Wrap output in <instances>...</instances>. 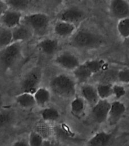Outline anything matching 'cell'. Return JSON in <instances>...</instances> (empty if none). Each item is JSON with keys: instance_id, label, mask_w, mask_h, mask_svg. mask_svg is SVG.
<instances>
[{"instance_id": "cell-25", "label": "cell", "mask_w": 129, "mask_h": 146, "mask_svg": "<svg viewBox=\"0 0 129 146\" xmlns=\"http://www.w3.org/2000/svg\"><path fill=\"white\" fill-rule=\"evenodd\" d=\"M5 2L9 5V9L23 11L28 8L31 0H6Z\"/></svg>"}, {"instance_id": "cell-9", "label": "cell", "mask_w": 129, "mask_h": 146, "mask_svg": "<svg viewBox=\"0 0 129 146\" xmlns=\"http://www.w3.org/2000/svg\"><path fill=\"white\" fill-rule=\"evenodd\" d=\"M110 11L118 20L129 17V2L127 0H110Z\"/></svg>"}, {"instance_id": "cell-6", "label": "cell", "mask_w": 129, "mask_h": 146, "mask_svg": "<svg viewBox=\"0 0 129 146\" xmlns=\"http://www.w3.org/2000/svg\"><path fill=\"white\" fill-rule=\"evenodd\" d=\"M111 103L108 99H100L96 105L92 107V117L98 124L106 123L108 120Z\"/></svg>"}, {"instance_id": "cell-4", "label": "cell", "mask_w": 129, "mask_h": 146, "mask_svg": "<svg viewBox=\"0 0 129 146\" xmlns=\"http://www.w3.org/2000/svg\"><path fill=\"white\" fill-rule=\"evenodd\" d=\"M22 45L21 42H13L9 46L2 49L1 61L5 69H9L15 64L21 56Z\"/></svg>"}, {"instance_id": "cell-8", "label": "cell", "mask_w": 129, "mask_h": 146, "mask_svg": "<svg viewBox=\"0 0 129 146\" xmlns=\"http://www.w3.org/2000/svg\"><path fill=\"white\" fill-rule=\"evenodd\" d=\"M59 18L61 21H65L75 24L84 20L85 13L78 7H69L64 9L63 11L59 13Z\"/></svg>"}, {"instance_id": "cell-18", "label": "cell", "mask_w": 129, "mask_h": 146, "mask_svg": "<svg viewBox=\"0 0 129 146\" xmlns=\"http://www.w3.org/2000/svg\"><path fill=\"white\" fill-rule=\"evenodd\" d=\"M15 101L20 107L25 109L31 108L37 105L33 94L26 92H23L21 94L16 96Z\"/></svg>"}, {"instance_id": "cell-24", "label": "cell", "mask_w": 129, "mask_h": 146, "mask_svg": "<svg viewBox=\"0 0 129 146\" xmlns=\"http://www.w3.org/2000/svg\"><path fill=\"white\" fill-rule=\"evenodd\" d=\"M96 90L98 92L99 97L101 99H108L113 96V90L112 86L108 83H100L96 86Z\"/></svg>"}, {"instance_id": "cell-5", "label": "cell", "mask_w": 129, "mask_h": 146, "mask_svg": "<svg viewBox=\"0 0 129 146\" xmlns=\"http://www.w3.org/2000/svg\"><path fill=\"white\" fill-rule=\"evenodd\" d=\"M42 78L41 69L34 68L26 74L22 79L21 83V89L23 92L34 93L38 89Z\"/></svg>"}, {"instance_id": "cell-10", "label": "cell", "mask_w": 129, "mask_h": 146, "mask_svg": "<svg viewBox=\"0 0 129 146\" xmlns=\"http://www.w3.org/2000/svg\"><path fill=\"white\" fill-rule=\"evenodd\" d=\"M22 18L21 11L9 9L0 18V22L2 25L12 29L21 24Z\"/></svg>"}, {"instance_id": "cell-26", "label": "cell", "mask_w": 129, "mask_h": 146, "mask_svg": "<svg viewBox=\"0 0 129 146\" xmlns=\"http://www.w3.org/2000/svg\"><path fill=\"white\" fill-rule=\"evenodd\" d=\"M35 131L39 133L44 138V139H48L52 133V129H51L50 126L49 125V122H46L45 120L39 122L36 125Z\"/></svg>"}, {"instance_id": "cell-36", "label": "cell", "mask_w": 129, "mask_h": 146, "mask_svg": "<svg viewBox=\"0 0 129 146\" xmlns=\"http://www.w3.org/2000/svg\"><path fill=\"white\" fill-rule=\"evenodd\" d=\"M127 87L129 88V83H128V84H127Z\"/></svg>"}, {"instance_id": "cell-22", "label": "cell", "mask_w": 129, "mask_h": 146, "mask_svg": "<svg viewBox=\"0 0 129 146\" xmlns=\"http://www.w3.org/2000/svg\"><path fill=\"white\" fill-rule=\"evenodd\" d=\"M40 115L43 120H45L49 123L55 122L60 117V113L59 111L55 108L52 107L44 108L43 109L40 111Z\"/></svg>"}, {"instance_id": "cell-7", "label": "cell", "mask_w": 129, "mask_h": 146, "mask_svg": "<svg viewBox=\"0 0 129 146\" xmlns=\"http://www.w3.org/2000/svg\"><path fill=\"white\" fill-rule=\"evenodd\" d=\"M55 63L60 68L72 71L81 64L78 58L70 52H64L57 55Z\"/></svg>"}, {"instance_id": "cell-23", "label": "cell", "mask_w": 129, "mask_h": 146, "mask_svg": "<svg viewBox=\"0 0 129 146\" xmlns=\"http://www.w3.org/2000/svg\"><path fill=\"white\" fill-rule=\"evenodd\" d=\"M117 31L123 39L129 38V17L121 18L117 24Z\"/></svg>"}, {"instance_id": "cell-13", "label": "cell", "mask_w": 129, "mask_h": 146, "mask_svg": "<svg viewBox=\"0 0 129 146\" xmlns=\"http://www.w3.org/2000/svg\"><path fill=\"white\" fill-rule=\"evenodd\" d=\"M12 30V36H13V42H23L24 41L28 40L34 34L31 27H29L27 24L22 23L16 26L15 27L11 29Z\"/></svg>"}, {"instance_id": "cell-21", "label": "cell", "mask_w": 129, "mask_h": 146, "mask_svg": "<svg viewBox=\"0 0 129 146\" xmlns=\"http://www.w3.org/2000/svg\"><path fill=\"white\" fill-rule=\"evenodd\" d=\"M13 42L12 30L4 25H0V50Z\"/></svg>"}, {"instance_id": "cell-33", "label": "cell", "mask_w": 129, "mask_h": 146, "mask_svg": "<svg viewBox=\"0 0 129 146\" xmlns=\"http://www.w3.org/2000/svg\"><path fill=\"white\" fill-rule=\"evenodd\" d=\"M13 145L15 146H27L29 145L28 140L27 141H25L24 139H19L18 141H16L13 143Z\"/></svg>"}, {"instance_id": "cell-17", "label": "cell", "mask_w": 129, "mask_h": 146, "mask_svg": "<svg viewBox=\"0 0 129 146\" xmlns=\"http://www.w3.org/2000/svg\"><path fill=\"white\" fill-rule=\"evenodd\" d=\"M112 139V135L105 131H100L96 133L94 136L90 138L87 142L88 145L102 146L107 145Z\"/></svg>"}, {"instance_id": "cell-34", "label": "cell", "mask_w": 129, "mask_h": 146, "mask_svg": "<svg viewBox=\"0 0 129 146\" xmlns=\"http://www.w3.org/2000/svg\"><path fill=\"white\" fill-rule=\"evenodd\" d=\"M124 45H125L127 48H129V38L124 39Z\"/></svg>"}, {"instance_id": "cell-29", "label": "cell", "mask_w": 129, "mask_h": 146, "mask_svg": "<svg viewBox=\"0 0 129 146\" xmlns=\"http://www.w3.org/2000/svg\"><path fill=\"white\" fill-rule=\"evenodd\" d=\"M12 115L9 111H0V128L6 127L9 123L11 122Z\"/></svg>"}, {"instance_id": "cell-32", "label": "cell", "mask_w": 129, "mask_h": 146, "mask_svg": "<svg viewBox=\"0 0 129 146\" xmlns=\"http://www.w3.org/2000/svg\"><path fill=\"white\" fill-rule=\"evenodd\" d=\"M9 9V5L6 3L5 1L0 0V18L3 15V14Z\"/></svg>"}, {"instance_id": "cell-14", "label": "cell", "mask_w": 129, "mask_h": 146, "mask_svg": "<svg viewBox=\"0 0 129 146\" xmlns=\"http://www.w3.org/2000/svg\"><path fill=\"white\" fill-rule=\"evenodd\" d=\"M81 95L87 104L93 107L100 99L96 87L90 84H84L81 87Z\"/></svg>"}, {"instance_id": "cell-19", "label": "cell", "mask_w": 129, "mask_h": 146, "mask_svg": "<svg viewBox=\"0 0 129 146\" xmlns=\"http://www.w3.org/2000/svg\"><path fill=\"white\" fill-rule=\"evenodd\" d=\"M86 101L82 96H76L71 102V112L73 116L80 117L83 116L86 108Z\"/></svg>"}, {"instance_id": "cell-11", "label": "cell", "mask_w": 129, "mask_h": 146, "mask_svg": "<svg viewBox=\"0 0 129 146\" xmlns=\"http://www.w3.org/2000/svg\"><path fill=\"white\" fill-rule=\"evenodd\" d=\"M126 111V106L125 104L120 101H114L111 103L109 117H108V123L111 126L116 125L117 123L122 117L124 113Z\"/></svg>"}, {"instance_id": "cell-15", "label": "cell", "mask_w": 129, "mask_h": 146, "mask_svg": "<svg viewBox=\"0 0 129 146\" xmlns=\"http://www.w3.org/2000/svg\"><path fill=\"white\" fill-rule=\"evenodd\" d=\"M37 46L43 54L50 56V55H54L58 50L59 42L57 39L46 38L39 41Z\"/></svg>"}, {"instance_id": "cell-37", "label": "cell", "mask_w": 129, "mask_h": 146, "mask_svg": "<svg viewBox=\"0 0 129 146\" xmlns=\"http://www.w3.org/2000/svg\"><path fill=\"white\" fill-rule=\"evenodd\" d=\"M2 1H6V0H2Z\"/></svg>"}, {"instance_id": "cell-27", "label": "cell", "mask_w": 129, "mask_h": 146, "mask_svg": "<svg viewBox=\"0 0 129 146\" xmlns=\"http://www.w3.org/2000/svg\"><path fill=\"white\" fill-rule=\"evenodd\" d=\"M88 68L91 70V72L94 74L100 72L101 69L104 65V61L103 60H98V59H93V60H88L84 62Z\"/></svg>"}, {"instance_id": "cell-30", "label": "cell", "mask_w": 129, "mask_h": 146, "mask_svg": "<svg viewBox=\"0 0 129 146\" xmlns=\"http://www.w3.org/2000/svg\"><path fill=\"white\" fill-rule=\"evenodd\" d=\"M118 81L124 84L129 83V68L119 70L117 74Z\"/></svg>"}, {"instance_id": "cell-20", "label": "cell", "mask_w": 129, "mask_h": 146, "mask_svg": "<svg viewBox=\"0 0 129 146\" xmlns=\"http://www.w3.org/2000/svg\"><path fill=\"white\" fill-rule=\"evenodd\" d=\"M37 105L39 107L46 106L51 99L50 91L45 87H39L33 93Z\"/></svg>"}, {"instance_id": "cell-35", "label": "cell", "mask_w": 129, "mask_h": 146, "mask_svg": "<svg viewBox=\"0 0 129 146\" xmlns=\"http://www.w3.org/2000/svg\"><path fill=\"white\" fill-rule=\"evenodd\" d=\"M53 1H54V2H56V3H61V2H62V0H53Z\"/></svg>"}, {"instance_id": "cell-28", "label": "cell", "mask_w": 129, "mask_h": 146, "mask_svg": "<svg viewBox=\"0 0 129 146\" xmlns=\"http://www.w3.org/2000/svg\"><path fill=\"white\" fill-rule=\"evenodd\" d=\"M45 141L44 138L39 133H38L37 131H32L30 133L28 137L29 145L31 146H39L43 145V142Z\"/></svg>"}, {"instance_id": "cell-31", "label": "cell", "mask_w": 129, "mask_h": 146, "mask_svg": "<svg viewBox=\"0 0 129 146\" xmlns=\"http://www.w3.org/2000/svg\"><path fill=\"white\" fill-rule=\"evenodd\" d=\"M112 90H113V96L116 97V99H119L126 93L125 87L123 86L118 85V84L112 86Z\"/></svg>"}, {"instance_id": "cell-3", "label": "cell", "mask_w": 129, "mask_h": 146, "mask_svg": "<svg viewBox=\"0 0 129 146\" xmlns=\"http://www.w3.org/2000/svg\"><path fill=\"white\" fill-rule=\"evenodd\" d=\"M22 23L31 27L34 34L43 36L48 31L50 19L46 14L36 12L24 16L22 18Z\"/></svg>"}, {"instance_id": "cell-12", "label": "cell", "mask_w": 129, "mask_h": 146, "mask_svg": "<svg viewBox=\"0 0 129 146\" xmlns=\"http://www.w3.org/2000/svg\"><path fill=\"white\" fill-rule=\"evenodd\" d=\"M53 32L57 36L66 39L68 37H72L76 32V27L75 24L59 20L56 22L53 28Z\"/></svg>"}, {"instance_id": "cell-16", "label": "cell", "mask_w": 129, "mask_h": 146, "mask_svg": "<svg viewBox=\"0 0 129 146\" xmlns=\"http://www.w3.org/2000/svg\"><path fill=\"white\" fill-rule=\"evenodd\" d=\"M72 72L74 78L79 83H85L94 75L84 63L80 64Z\"/></svg>"}, {"instance_id": "cell-2", "label": "cell", "mask_w": 129, "mask_h": 146, "mask_svg": "<svg viewBox=\"0 0 129 146\" xmlns=\"http://www.w3.org/2000/svg\"><path fill=\"white\" fill-rule=\"evenodd\" d=\"M71 45L79 49H94L104 43L103 38L88 30L76 31L71 38Z\"/></svg>"}, {"instance_id": "cell-1", "label": "cell", "mask_w": 129, "mask_h": 146, "mask_svg": "<svg viewBox=\"0 0 129 146\" xmlns=\"http://www.w3.org/2000/svg\"><path fill=\"white\" fill-rule=\"evenodd\" d=\"M49 87L54 95L61 98H72L76 94V81L66 74L54 76L49 83Z\"/></svg>"}]
</instances>
